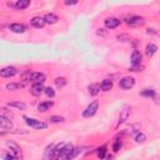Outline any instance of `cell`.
<instances>
[{
	"label": "cell",
	"mask_w": 160,
	"mask_h": 160,
	"mask_svg": "<svg viewBox=\"0 0 160 160\" xmlns=\"http://www.w3.org/2000/svg\"><path fill=\"white\" fill-rule=\"evenodd\" d=\"M19 88H21V84L10 82V84H8V85H6V89H8V90H11V91H14V90H18Z\"/></svg>",
	"instance_id": "d4e9b609"
},
{
	"label": "cell",
	"mask_w": 160,
	"mask_h": 160,
	"mask_svg": "<svg viewBox=\"0 0 160 160\" xmlns=\"http://www.w3.org/2000/svg\"><path fill=\"white\" fill-rule=\"evenodd\" d=\"M16 74H18V70L14 66H5L0 70V76H2V78H12Z\"/></svg>",
	"instance_id": "8992f818"
},
{
	"label": "cell",
	"mask_w": 160,
	"mask_h": 160,
	"mask_svg": "<svg viewBox=\"0 0 160 160\" xmlns=\"http://www.w3.org/2000/svg\"><path fill=\"white\" fill-rule=\"evenodd\" d=\"M120 19H118V18H108V19H105V21H104V24H105V26L108 28V29H115V28H118L119 25H120Z\"/></svg>",
	"instance_id": "9c48e42d"
},
{
	"label": "cell",
	"mask_w": 160,
	"mask_h": 160,
	"mask_svg": "<svg viewBox=\"0 0 160 160\" xmlns=\"http://www.w3.org/2000/svg\"><path fill=\"white\" fill-rule=\"evenodd\" d=\"M135 85V79L132 76H124L122 79H120L119 81V86L124 90H129Z\"/></svg>",
	"instance_id": "5b68a950"
},
{
	"label": "cell",
	"mask_w": 160,
	"mask_h": 160,
	"mask_svg": "<svg viewBox=\"0 0 160 160\" xmlns=\"http://www.w3.org/2000/svg\"><path fill=\"white\" fill-rule=\"evenodd\" d=\"M105 152H106V148H99L98 149V151H96V155L99 156V158H104L105 156Z\"/></svg>",
	"instance_id": "83f0119b"
},
{
	"label": "cell",
	"mask_w": 160,
	"mask_h": 160,
	"mask_svg": "<svg viewBox=\"0 0 160 160\" xmlns=\"http://www.w3.org/2000/svg\"><path fill=\"white\" fill-rule=\"evenodd\" d=\"M145 140H146L145 134H142V132H140V131H136V132H135V141H136V142H144Z\"/></svg>",
	"instance_id": "603a6c76"
},
{
	"label": "cell",
	"mask_w": 160,
	"mask_h": 160,
	"mask_svg": "<svg viewBox=\"0 0 160 160\" xmlns=\"http://www.w3.org/2000/svg\"><path fill=\"white\" fill-rule=\"evenodd\" d=\"M52 105H54V102H52V101H42V102H40V104H39L38 110H39L40 112H45V111L50 110V108H51Z\"/></svg>",
	"instance_id": "9a60e30c"
},
{
	"label": "cell",
	"mask_w": 160,
	"mask_h": 160,
	"mask_svg": "<svg viewBox=\"0 0 160 160\" xmlns=\"http://www.w3.org/2000/svg\"><path fill=\"white\" fill-rule=\"evenodd\" d=\"M30 24H31L34 28L40 29V28H42V26L45 25V20H44L42 18H40V16H35V18H32V19L30 20Z\"/></svg>",
	"instance_id": "4fadbf2b"
},
{
	"label": "cell",
	"mask_w": 160,
	"mask_h": 160,
	"mask_svg": "<svg viewBox=\"0 0 160 160\" xmlns=\"http://www.w3.org/2000/svg\"><path fill=\"white\" fill-rule=\"evenodd\" d=\"M88 89H89V92H90V95H92V96H96V95L99 94V91H100V85H99V84H90Z\"/></svg>",
	"instance_id": "d6986e66"
},
{
	"label": "cell",
	"mask_w": 160,
	"mask_h": 160,
	"mask_svg": "<svg viewBox=\"0 0 160 160\" xmlns=\"http://www.w3.org/2000/svg\"><path fill=\"white\" fill-rule=\"evenodd\" d=\"M10 30L12 32H16V34H21L26 30V28L22 25V24H19V22H15V24H11L10 25Z\"/></svg>",
	"instance_id": "5bb4252c"
},
{
	"label": "cell",
	"mask_w": 160,
	"mask_h": 160,
	"mask_svg": "<svg viewBox=\"0 0 160 160\" xmlns=\"http://www.w3.org/2000/svg\"><path fill=\"white\" fill-rule=\"evenodd\" d=\"M125 22L129 25V26H141L145 20L144 18L141 16H138V15H130L128 18H125Z\"/></svg>",
	"instance_id": "277c9868"
},
{
	"label": "cell",
	"mask_w": 160,
	"mask_h": 160,
	"mask_svg": "<svg viewBox=\"0 0 160 160\" xmlns=\"http://www.w3.org/2000/svg\"><path fill=\"white\" fill-rule=\"evenodd\" d=\"M29 81L44 82L45 81V75L42 72H29Z\"/></svg>",
	"instance_id": "30bf717a"
},
{
	"label": "cell",
	"mask_w": 160,
	"mask_h": 160,
	"mask_svg": "<svg viewBox=\"0 0 160 160\" xmlns=\"http://www.w3.org/2000/svg\"><path fill=\"white\" fill-rule=\"evenodd\" d=\"M0 129H5V130L12 129V121L6 116L0 115Z\"/></svg>",
	"instance_id": "8fae6325"
},
{
	"label": "cell",
	"mask_w": 160,
	"mask_h": 160,
	"mask_svg": "<svg viewBox=\"0 0 160 160\" xmlns=\"http://www.w3.org/2000/svg\"><path fill=\"white\" fill-rule=\"evenodd\" d=\"M29 5H30V0H18V1H16V8H18L19 10H24V9H26Z\"/></svg>",
	"instance_id": "ffe728a7"
},
{
	"label": "cell",
	"mask_w": 160,
	"mask_h": 160,
	"mask_svg": "<svg viewBox=\"0 0 160 160\" xmlns=\"http://www.w3.org/2000/svg\"><path fill=\"white\" fill-rule=\"evenodd\" d=\"M98 109H99V101L98 100H94L92 102H90L85 108V110L82 111V116L84 118H91L92 115H95V112L98 111Z\"/></svg>",
	"instance_id": "3957f363"
},
{
	"label": "cell",
	"mask_w": 160,
	"mask_h": 160,
	"mask_svg": "<svg viewBox=\"0 0 160 160\" xmlns=\"http://www.w3.org/2000/svg\"><path fill=\"white\" fill-rule=\"evenodd\" d=\"M120 148H121V141H120V140H116V141L114 142V145H112V150H114L115 152H118V151L120 150Z\"/></svg>",
	"instance_id": "f1b7e54d"
},
{
	"label": "cell",
	"mask_w": 160,
	"mask_h": 160,
	"mask_svg": "<svg viewBox=\"0 0 160 160\" xmlns=\"http://www.w3.org/2000/svg\"><path fill=\"white\" fill-rule=\"evenodd\" d=\"M65 4L66 5H75V4H78V0H65Z\"/></svg>",
	"instance_id": "4dcf8cb0"
},
{
	"label": "cell",
	"mask_w": 160,
	"mask_h": 160,
	"mask_svg": "<svg viewBox=\"0 0 160 160\" xmlns=\"http://www.w3.org/2000/svg\"><path fill=\"white\" fill-rule=\"evenodd\" d=\"M6 146L10 149L9 151H11L15 155L16 159L18 158H21V148L16 142H14V141H6Z\"/></svg>",
	"instance_id": "52a82bcc"
},
{
	"label": "cell",
	"mask_w": 160,
	"mask_h": 160,
	"mask_svg": "<svg viewBox=\"0 0 160 160\" xmlns=\"http://www.w3.org/2000/svg\"><path fill=\"white\" fill-rule=\"evenodd\" d=\"M42 19L45 20V24H50V25L58 22V20H59V18H58L55 14H46Z\"/></svg>",
	"instance_id": "e0dca14e"
},
{
	"label": "cell",
	"mask_w": 160,
	"mask_h": 160,
	"mask_svg": "<svg viewBox=\"0 0 160 160\" xmlns=\"http://www.w3.org/2000/svg\"><path fill=\"white\" fill-rule=\"evenodd\" d=\"M130 62H131V70L132 71H138V69H141L140 64H141V54L138 50H134L130 58Z\"/></svg>",
	"instance_id": "6da1fadb"
},
{
	"label": "cell",
	"mask_w": 160,
	"mask_h": 160,
	"mask_svg": "<svg viewBox=\"0 0 160 160\" xmlns=\"http://www.w3.org/2000/svg\"><path fill=\"white\" fill-rule=\"evenodd\" d=\"M1 158H4V159H16L12 152H10V154H1Z\"/></svg>",
	"instance_id": "f546056e"
},
{
	"label": "cell",
	"mask_w": 160,
	"mask_h": 160,
	"mask_svg": "<svg viewBox=\"0 0 160 160\" xmlns=\"http://www.w3.org/2000/svg\"><path fill=\"white\" fill-rule=\"evenodd\" d=\"M44 85H42V82H34L32 84V86H31V94L32 95H35V96H40L41 94H42V91H44Z\"/></svg>",
	"instance_id": "7c38bea8"
},
{
	"label": "cell",
	"mask_w": 160,
	"mask_h": 160,
	"mask_svg": "<svg viewBox=\"0 0 160 160\" xmlns=\"http://www.w3.org/2000/svg\"><path fill=\"white\" fill-rule=\"evenodd\" d=\"M55 85H56L58 88L65 86V85H66V79H65V78H56V79H55Z\"/></svg>",
	"instance_id": "cb8c5ba5"
},
{
	"label": "cell",
	"mask_w": 160,
	"mask_h": 160,
	"mask_svg": "<svg viewBox=\"0 0 160 160\" xmlns=\"http://www.w3.org/2000/svg\"><path fill=\"white\" fill-rule=\"evenodd\" d=\"M51 122H62L64 121V118L62 116H56V115H52V116H50V119H49Z\"/></svg>",
	"instance_id": "4316f807"
},
{
	"label": "cell",
	"mask_w": 160,
	"mask_h": 160,
	"mask_svg": "<svg viewBox=\"0 0 160 160\" xmlns=\"http://www.w3.org/2000/svg\"><path fill=\"white\" fill-rule=\"evenodd\" d=\"M141 96H148V98H154L155 96V91L152 89H145L140 92Z\"/></svg>",
	"instance_id": "7402d4cb"
},
{
	"label": "cell",
	"mask_w": 160,
	"mask_h": 160,
	"mask_svg": "<svg viewBox=\"0 0 160 160\" xmlns=\"http://www.w3.org/2000/svg\"><path fill=\"white\" fill-rule=\"evenodd\" d=\"M9 106L10 108H16L19 110H24L26 108V105L24 102H21V101H11V102H9Z\"/></svg>",
	"instance_id": "44dd1931"
},
{
	"label": "cell",
	"mask_w": 160,
	"mask_h": 160,
	"mask_svg": "<svg viewBox=\"0 0 160 160\" xmlns=\"http://www.w3.org/2000/svg\"><path fill=\"white\" fill-rule=\"evenodd\" d=\"M130 110H131V108H130L129 105L122 106V109L120 110V115H119V121H118V125H120V124H122L125 120H128V118L130 116Z\"/></svg>",
	"instance_id": "ba28073f"
},
{
	"label": "cell",
	"mask_w": 160,
	"mask_h": 160,
	"mask_svg": "<svg viewBox=\"0 0 160 160\" xmlns=\"http://www.w3.org/2000/svg\"><path fill=\"white\" fill-rule=\"evenodd\" d=\"M111 88H112V81L109 79H104L100 84V89L102 91H109V90H111Z\"/></svg>",
	"instance_id": "ac0fdd59"
},
{
	"label": "cell",
	"mask_w": 160,
	"mask_h": 160,
	"mask_svg": "<svg viewBox=\"0 0 160 160\" xmlns=\"http://www.w3.org/2000/svg\"><path fill=\"white\" fill-rule=\"evenodd\" d=\"M156 50H158V45H156V44H154V42H150V44H148V45H146L145 52H146V55H148V56H152V55L156 52Z\"/></svg>",
	"instance_id": "2e32d148"
},
{
	"label": "cell",
	"mask_w": 160,
	"mask_h": 160,
	"mask_svg": "<svg viewBox=\"0 0 160 160\" xmlns=\"http://www.w3.org/2000/svg\"><path fill=\"white\" fill-rule=\"evenodd\" d=\"M44 92L46 94L48 98H54V96H55V91H54V89L50 88V86H49V88H45V89H44Z\"/></svg>",
	"instance_id": "484cf974"
},
{
	"label": "cell",
	"mask_w": 160,
	"mask_h": 160,
	"mask_svg": "<svg viewBox=\"0 0 160 160\" xmlns=\"http://www.w3.org/2000/svg\"><path fill=\"white\" fill-rule=\"evenodd\" d=\"M24 120H25V122H26L30 128H34V129L42 130V129H46V128H48V124H46V122L40 121V120H38V119H32V118L24 116Z\"/></svg>",
	"instance_id": "7a4b0ae2"
}]
</instances>
